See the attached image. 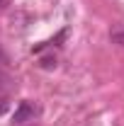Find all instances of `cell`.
I'll use <instances>...</instances> for the list:
<instances>
[{
	"label": "cell",
	"mask_w": 124,
	"mask_h": 126,
	"mask_svg": "<svg viewBox=\"0 0 124 126\" xmlns=\"http://www.w3.org/2000/svg\"><path fill=\"white\" fill-rule=\"evenodd\" d=\"M109 39H112L114 44H119V46H124V27H119V29H112V34H109Z\"/></svg>",
	"instance_id": "7a4b0ae2"
},
{
	"label": "cell",
	"mask_w": 124,
	"mask_h": 126,
	"mask_svg": "<svg viewBox=\"0 0 124 126\" xmlns=\"http://www.w3.org/2000/svg\"><path fill=\"white\" fill-rule=\"evenodd\" d=\"M29 116H34V107H32L29 102H22V104H20V109L12 114V121H15V124H24Z\"/></svg>",
	"instance_id": "6da1fadb"
}]
</instances>
